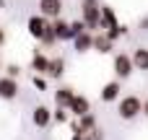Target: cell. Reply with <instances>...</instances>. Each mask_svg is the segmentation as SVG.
I'll list each match as a JSON object with an SVG mask.
<instances>
[{
	"label": "cell",
	"mask_w": 148,
	"mask_h": 140,
	"mask_svg": "<svg viewBox=\"0 0 148 140\" xmlns=\"http://www.w3.org/2000/svg\"><path fill=\"white\" fill-rule=\"evenodd\" d=\"M18 75H21V68H18V65H8V78H13V81H16Z\"/></svg>",
	"instance_id": "603a6c76"
},
{
	"label": "cell",
	"mask_w": 148,
	"mask_h": 140,
	"mask_svg": "<svg viewBox=\"0 0 148 140\" xmlns=\"http://www.w3.org/2000/svg\"><path fill=\"white\" fill-rule=\"evenodd\" d=\"M73 47H75V52H88V49H94V34L86 31V34L75 36V39H73Z\"/></svg>",
	"instance_id": "9a60e30c"
},
{
	"label": "cell",
	"mask_w": 148,
	"mask_h": 140,
	"mask_svg": "<svg viewBox=\"0 0 148 140\" xmlns=\"http://www.w3.org/2000/svg\"><path fill=\"white\" fill-rule=\"evenodd\" d=\"M49 26V21L47 18H42V16H31L29 18V23H26V29H29V34L34 36V39H42V34H44V29Z\"/></svg>",
	"instance_id": "9c48e42d"
},
{
	"label": "cell",
	"mask_w": 148,
	"mask_h": 140,
	"mask_svg": "<svg viewBox=\"0 0 148 140\" xmlns=\"http://www.w3.org/2000/svg\"><path fill=\"white\" fill-rule=\"evenodd\" d=\"M31 70H36V75H47V70H49V57L42 55V52H34V57H31Z\"/></svg>",
	"instance_id": "4fadbf2b"
},
{
	"label": "cell",
	"mask_w": 148,
	"mask_h": 140,
	"mask_svg": "<svg viewBox=\"0 0 148 140\" xmlns=\"http://www.w3.org/2000/svg\"><path fill=\"white\" fill-rule=\"evenodd\" d=\"M0 65H3V60H0Z\"/></svg>",
	"instance_id": "4316f807"
},
{
	"label": "cell",
	"mask_w": 148,
	"mask_h": 140,
	"mask_svg": "<svg viewBox=\"0 0 148 140\" xmlns=\"http://www.w3.org/2000/svg\"><path fill=\"white\" fill-rule=\"evenodd\" d=\"M73 96H75V91H73V88L60 86V88L55 91V104H57L60 109H68V107H70V101H73Z\"/></svg>",
	"instance_id": "8fae6325"
},
{
	"label": "cell",
	"mask_w": 148,
	"mask_h": 140,
	"mask_svg": "<svg viewBox=\"0 0 148 140\" xmlns=\"http://www.w3.org/2000/svg\"><path fill=\"white\" fill-rule=\"evenodd\" d=\"M31 83H34V88H39V91H47V81H44L42 75H34V78H31Z\"/></svg>",
	"instance_id": "7402d4cb"
},
{
	"label": "cell",
	"mask_w": 148,
	"mask_h": 140,
	"mask_svg": "<svg viewBox=\"0 0 148 140\" xmlns=\"http://www.w3.org/2000/svg\"><path fill=\"white\" fill-rule=\"evenodd\" d=\"M3 5H5V0H0V10H3Z\"/></svg>",
	"instance_id": "484cf974"
},
{
	"label": "cell",
	"mask_w": 148,
	"mask_h": 140,
	"mask_svg": "<svg viewBox=\"0 0 148 140\" xmlns=\"http://www.w3.org/2000/svg\"><path fill=\"white\" fill-rule=\"evenodd\" d=\"M16 96H18V81L3 75V78H0V99H3V101H13Z\"/></svg>",
	"instance_id": "5b68a950"
},
{
	"label": "cell",
	"mask_w": 148,
	"mask_h": 140,
	"mask_svg": "<svg viewBox=\"0 0 148 140\" xmlns=\"http://www.w3.org/2000/svg\"><path fill=\"white\" fill-rule=\"evenodd\" d=\"M125 31H127V26H122V23H120V26H114V29H109V31H104V36H107V39H109V42L114 44V42H117V39H120V36L125 34Z\"/></svg>",
	"instance_id": "d6986e66"
},
{
	"label": "cell",
	"mask_w": 148,
	"mask_h": 140,
	"mask_svg": "<svg viewBox=\"0 0 148 140\" xmlns=\"http://www.w3.org/2000/svg\"><path fill=\"white\" fill-rule=\"evenodd\" d=\"M117 114H120V120L130 122V120H135L138 114H143V101H140L135 94L122 96V99H120V104H117Z\"/></svg>",
	"instance_id": "7a4b0ae2"
},
{
	"label": "cell",
	"mask_w": 148,
	"mask_h": 140,
	"mask_svg": "<svg viewBox=\"0 0 148 140\" xmlns=\"http://www.w3.org/2000/svg\"><path fill=\"white\" fill-rule=\"evenodd\" d=\"M68 112H70L73 117H78V120H81L83 114H88V112H91V104H88V99H86V96H78V94H75V96H73V101H70V107H68Z\"/></svg>",
	"instance_id": "52a82bcc"
},
{
	"label": "cell",
	"mask_w": 148,
	"mask_h": 140,
	"mask_svg": "<svg viewBox=\"0 0 148 140\" xmlns=\"http://www.w3.org/2000/svg\"><path fill=\"white\" fill-rule=\"evenodd\" d=\"M78 127H81V132H83V135H86V132H91V130H96V117H94L91 112H88V114H83Z\"/></svg>",
	"instance_id": "ac0fdd59"
},
{
	"label": "cell",
	"mask_w": 148,
	"mask_h": 140,
	"mask_svg": "<svg viewBox=\"0 0 148 140\" xmlns=\"http://www.w3.org/2000/svg\"><path fill=\"white\" fill-rule=\"evenodd\" d=\"M42 44H55L57 42V36H55V29H52V21H49V26L44 29V34H42V39H39Z\"/></svg>",
	"instance_id": "ffe728a7"
},
{
	"label": "cell",
	"mask_w": 148,
	"mask_h": 140,
	"mask_svg": "<svg viewBox=\"0 0 148 140\" xmlns=\"http://www.w3.org/2000/svg\"><path fill=\"white\" fill-rule=\"evenodd\" d=\"M47 75H49V78H55V81H60V78L65 75V60H62V57L49 60V70H47Z\"/></svg>",
	"instance_id": "2e32d148"
},
{
	"label": "cell",
	"mask_w": 148,
	"mask_h": 140,
	"mask_svg": "<svg viewBox=\"0 0 148 140\" xmlns=\"http://www.w3.org/2000/svg\"><path fill=\"white\" fill-rule=\"evenodd\" d=\"M114 75H117V81H125V78H130L133 75V60H130V55H125V52H120V55H114Z\"/></svg>",
	"instance_id": "3957f363"
},
{
	"label": "cell",
	"mask_w": 148,
	"mask_h": 140,
	"mask_svg": "<svg viewBox=\"0 0 148 140\" xmlns=\"http://www.w3.org/2000/svg\"><path fill=\"white\" fill-rule=\"evenodd\" d=\"M114 26H120V23H117V16H114L112 5H101V23H99V29L109 31V29H114Z\"/></svg>",
	"instance_id": "7c38bea8"
},
{
	"label": "cell",
	"mask_w": 148,
	"mask_h": 140,
	"mask_svg": "<svg viewBox=\"0 0 148 140\" xmlns=\"http://www.w3.org/2000/svg\"><path fill=\"white\" fill-rule=\"evenodd\" d=\"M94 49H96L99 55H109V52L114 49V44H112L104 34H96V36H94Z\"/></svg>",
	"instance_id": "e0dca14e"
},
{
	"label": "cell",
	"mask_w": 148,
	"mask_h": 140,
	"mask_svg": "<svg viewBox=\"0 0 148 140\" xmlns=\"http://www.w3.org/2000/svg\"><path fill=\"white\" fill-rule=\"evenodd\" d=\"M130 60H133V68L135 70H148V47H138L130 55Z\"/></svg>",
	"instance_id": "5bb4252c"
},
{
	"label": "cell",
	"mask_w": 148,
	"mask_h": 140,
	"mask_svg": "<svg viewBox=\"0 0 148 140\" xmlns=\"http://www.w3.org/2000/svg\"><path fill=\"white\" fill-rule=\"evenodd\" d=\"M120 94H122V86H120V81H109V83H104L101 86V101L104 104H112V101H117L120 99Z\"/></svg>",
	"instance_id": "8992f818"
},
{
	"label": "cell",
	"mask_w": 148,
	"mask_h": 140,
	"mask_svg": "<svg viewBox=\"0 0 148 140\" xmlns=\"http://www.w3.org/2000/svg\"><path fill=\"white\" fill-rule=\"evenodd\" d=\"M81 21L91 31L99 29V23H101V3L99 0H81Z\"/></svg>",
	"instance_id": "6da1fadb"
},
{
	"label": "cell",
	"mask_w": 148,
	"mask_h": 140,
	"mask_svg": "<svg viewBox=\"0 0 148 140\" xmlns=\"http://www.w3.org/2000/svg\"><path fill=\"white\" fill-rule=\"evenodd\" d=\"M52 122H57V125H62V122H68V109H55L52 112Z\"/></svg>",
	"instance_id": "44dd1931"
},
{
	"label": "cell",
	"mask_w": 148,
	"mask_h": 140,
	"mask_svg": "<svg viewBox=\"0 0 148 140\" xmlns=\"http://www.w3.org/2000/svg\"><path fill=\"white\" fill-rule=\"evenodd\" d=\"M62 13V0H39V16L47 21H57Z\"/></svg>",
	"instance_id": "277c9868"
},
{
	"label": "cell",
	"mask_w": 148,
	"mask_h": 140,
	"mask_svg": "<svg viewBox=\"0 0 148 140\" xmlns=\"http://www.w3.org/2000/svg\"><path fill=\"white\" fill-rule=\"evenodd\" d=\"M143 114H146V117H148V99H146V101H143Z\"/></svg>",
	"instance_id": "d4e9b609"
},
{
	"label": "cell",
	"mask_w": 148,
	"mask_h": 140,
	"mask_svg": "<svg viewBox=\"0 0 148 140\" xmlns=\"http://www.w3.org/2000/svg\"><path fill=\"white\" fill-rule=\"evenodd\" d=\"M31 122H34L36 127H47V125L52 122V112H49V107H44V104L34 107V112H31Z\"/></svg>",
	"instance_id": "ba28073f"
},
{
	"label": "cell",
	"mask_w": 148,
	"mask_h": 140,
	"mask_svg": "<svg viewBox=\"0 0 148 140\" xmlns=\"http://www.w3.org/2000/svg\"><path fill=\"white\" fill-rule=\"evenodd\" d=\"M52 29H55V36H57V42H73L70 21H62V18H57V21H52Z\"/></svg>",
	"instance_id": "30bf717a"
},
{
	"label": "cell",
	"mask_w": 148,
	"mask_h": 140,
	"mask_svg": "<svg viewBox=\"0 0 148 140\" xmlns=\"http://www.w3.org/2000/svg\"><path fill=\"white\" fill-rule=\"evenodd\" d=\"M3 44H5V31L0 29V47H3Z\"/></svg>",
	"instance_id": "cb8c5ba5"
}]
</instances>
